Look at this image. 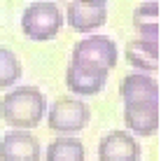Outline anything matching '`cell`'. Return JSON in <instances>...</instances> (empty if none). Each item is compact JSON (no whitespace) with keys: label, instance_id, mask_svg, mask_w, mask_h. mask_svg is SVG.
<instances>
[{"label":"cell","instance_id":"obj_6","mask_svg":"<svg viewBox=\"0 0 161 161\" xmlns=\"http://www.w3.org/2000/svg\"><path fill=\"white\" fill-rule=\"evenodd\" d=\"M0 161H40V142L28 131H9L0 138Z\"/></svg>","mask_w":161,"mask_h":161},{"label":"cell","instance_id":"obj_2","mask_svg":"<svg viewBox=\"0 0 161 161\" xmlns=\"http://www.w3.org/2000/svg\"><path fill=\"white\" fill-rule=\"evenodd\" d=\"M63 16L56 3H33L21 14V31L35 42H47L58 35Z\"/></svg>","mask_w":161,"mask_h":161},{"label":"cell","instance_id":"obj_3","mask_svg":"<svg viewBox=\"0 0 161 161\" xmlns=\"http://www.w3.org/2000/svg\"><path fill=\"white\" fill-rule=\"evenodd\" d=\"M117 58H119V52L114 40H110L108 35H89L75 44L70 63L110 73L117 65Z\"/></svg>","mask_w":161,"mask_h":161},{"label":"cell","instance_id":"obj_5","mask_svg":"<svg viewBox=\"0 0 161 161\" xmlns=\"http://www.w3.org/2000/svg\"><path fill=\"white\" fill-rule=\"evenodd\" d=\"M68 26L75 33H93L108 21V3L91 0V3H68L65 7Z\"/></svg>","mask_w":161,"mask_h":161},{"label":"cell","instance_id":"obj_12","mask_svg":"<svg viewBox=\"0 0 161 161\" xmlns=\"http://www.w3.org/2000/svg\"><path fill=\"white\" fill-rule=\"evenodd\" d=\"M47 161H84V145L77 138H56L47 147Z\"/></svg>","mask_w":161,"mask_h":161},{"label":"cell","instance_id":"obj_13","mask_svg":"<svg viewBox=\"0 0 161 161\" xmlns=\"http://www.w3.org/2000/svg\"><path fill=\"white\" fill-rule=\"evenodd\" d=\"M21 61L7 47H0V89H7L21 80Z\"/></svg>","mask_w":161,"mask_h":161},{"label":"cell","instance_id":"obj_15","mask_svg":"<svg viewBox=\"0 0 161 161\" xmlns=\"http://www.w3.org/2000/svg\"><path fill=\"white\" fill-rule=\"evenodd\" d=\"M138 28V37L147 42H159V24H140Z\"/></svg>","mask_w":161,"mask_h":161},{"label":"cell","instance_id":"obj_11","mask_svg":"<svg viewBox=\"0 0 161 161\" xmlns=\"http://www.w3.org/2000/svg\"><path fill=\"white\" fill-rule=\"evenodd\" d=\"M126 61L133 68L142 70V73H157L159 70V42H147V40H136L129 42L126 47Z\"/></svg>","mask_w":161,"mask_h":161},{"label":"cell","instance_id":"obj_14","mask_svg":"<svg viewBox=\"0 0 161 161\" xmlns=\"http://www.w3.org/2000/svg\"><path fill=\"white\" fill-rule=\"evenodd\" d=\"M147 19H149V24H157V19H159V3H142L140 7L133 12V24L136 26L147 24Z\"/></svg>","mask_w":161,"mask_h":161},{"label":"cell","instance_id":"obj_9","mask_svg":"<svg viewBox=\"0 0 161 161\" xmlns=\"http://www.w3.org/2000/svg\"><path fill=\"white\" fill-rule=\"evenodd\" d=\"M124 121L131 133L149 138L159 131V103H129L124 105Z\"/></svg>","mask_w":161,"mask_h":161},{"label":"cell","instance_id":"obj_8","mask_svg":"<svg viewBox=\"0 0 161 161\" xmlns=\"http://www.w3.org/2000/svg\"><path fill=\"white\" fill-rule=\"evenodd\" d=\"M108 75L110 73H105V70L70 63L68 70H65V86L73 93H77V96H96V93L103 91Z\"/></svg>","mask_w":161,"mask_h":161},{"label":"cell","instance_id":"obj_7","mask_svg":"<svg viewBox=\"0 0 161 161\" xmlns=\"http://www.w3.org/2000/svg\"><path fill=\"white\" fill-rule=\"evenodd\" d=\"M98 159L101 161H138L140 159V142L129 131H110L98 142Z\"/></svg>","mask_w":161,"mask_h":161},{"label":"cell","instance_id":"obj_1","mask_svg":"<svg viewBox=\"0 0 161 161\" xmlns=\"http://www.w3.org/2000/svg\"><path fill=\"white\" fill-rule=\"evenodd\" d=\"M47 98L35 86H16L0 101V117L14 131H31L44 117Z\"/></svg>","mask_w":161,"mask_h":161},{"label":"cell","instance_id":"obj_4","mask_svg":"<svg viewBox=\"0 0 161 161\" xmlns=\"http://www.w3.org/2000/svg\"><path fill=\"white\" fill-rule=\"evenodd\" d=\"M89 119H91V110L80 98H58L47 114L49 129L56 133H77L86 129Z\"/></svg>","mask_w":161,"mask_h":161},{"label":"cell","instance_id":"obj_10","mask_svg":"<svg viewBox=\"0 0 161 161\" xmlns=\"http://www.w3.org/2000/svg\"><path fill=\"white\" fill-rule=\"evenodd\" d=\"M124 105L129 103H159V82L145 73L126 75L119 84Z\"/></svg>","mask_w":161,"mask_h":161}]
</instances>
